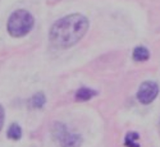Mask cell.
Instances as JSON below:
<instances>
[{"label": "cell", "mask_w": 160, "mask_h": 147, "mask_svg": "<svg viewBox=\"0 0 160 147\" xmlns=\"http://www.w3.org/2000/svg\"><path fill=\"white\" fill-rule=\"evenodd\" d=\"M88 30V19L74 13L58 19L51 26L49 40L57 49H69L83 38Z\"/></svg>", "instance_id": "1"}, {"label": "cell", "mask_w": 160, "mask_h": 147, "mask_svg": "<svg viewBox=\"0 0 160 147\" xmlns=\"http://www.w3.org/2000/svg\"><path fill=\"white\" fill-rule=\"evenodd\" d=\"M33 24L35 19L31 13L24 9H19L12 13L7 23V30L12 37H23L31 32Z\"/></svg>", "instance_id": "2"}, {"label": "cell", "mask_w": 160, "mask_h": 147, "mask_svg": "<svg viewBox=\"0 0 160 147\" xmlns=\"http://www.w3.org/2000/svg\"><path fill=\"white\" fill-rule=\"evenodd\" d=\"M51 133L54 140L60 145V147H81L83 138L81 135H71L67 130L65 125L63 123H54L51 128Z\"/></svg>", "instance_id": "3"}, {"label": "cell", "mask_w": 160, "mask_h": 147, "mask_svg": "<svg viewBox=\"0 0 160 147\" xmlns=\"http://www.w3.org/2000/svg\"><path fill=\"white\" fill-rule=\"evenodd\" d=\"M159 95V85L152 81L143 82L137 91V100L142 105L151 104Z\"/></svg>", "instance_id": "4"}, {"label": "cell", "mask_w": 160, "mask_h": 147, "mask_svg": "<svg viewBox=\"0 0 160 147\" xmlns=\"http://www.w3.org/2000/svg\"><path fill=\"white\" fill-rule=\"evenodd\" d=\"M98 92L95 90H91L88 87H81L76 92V100L77 101H88L92 97H95Z\"/></svg>", "instance_id": "5"}, {"label": "cell", "mask_w": 160, "mask_h": 147, "mask_svg": "<svg viewBox=\"0 0 160 147\" xmlns=\"http://www.w3.org/2000/svg\"><path fill=\"white\" fill-rule=\"evenodd\" d=\"M132 58L135 61H146L149 60L150 58V51L146 49L145 46H137L135 50H133V54H132Z\"/></svg>", "instance_id": "6"}, {"label": "cell", "mask_w": 160, "mask_h": 147, "mask_svg": "<svg viewBox=\"0 0 160 147\" xmlns=\"http://www.w3.org/2000/svg\"><path fill=\"white\" fill-rule=\"evenodd\" d=\"M45 102H46V97L44 95V92L35 93V95L31 97V100H30V104H31V106L33 109H41L42 106L45 105Z\"/></svg>", "instance_id": "7"}, {"label": "cell", "mask_w": 160, "mask_h": 147, "mask_svg": "<svg viewBox=\"0 0 160 147\" xmlns=\"http://www.w3.org/2000/svg\"><path fill=\"white\" fill-rule=\"evenodd\" d=\"M21 137H22V128L17 123H13L8 129V138L13 141H18L21 140Z\"/></svg>", "instance_id": "8"}, {"label": "cell", "mask_w": 160, "mask_h": 147, "mask_svg": "<svg viewBox=\"0 0 160 147\" xmlns=\"http://www.w3.org/2000/svg\"><path fill=\"white\" fill-rule=\"evenodd\" d=\"M138 133L136 132H129L127 133L126 136V140H124V145L127 147H140V143H138Z\"/></svg>", "instance_id": "9"}, {"label": "cell", "mask_w": 160, "mask_h": 147, "mask_svg": "<svg viewBox=\"0 0 160 147\" xmlns=\"http://www.w3.org/2000/svg\"><path fill=\"white\" fill-rule=\"evenodd\" d=\"M4 119H5L4 108H3V105L0 104V130H2V128H3V124H4Z\"/></svg>", "instance_id": "10"}]
</instances>
